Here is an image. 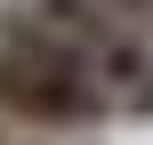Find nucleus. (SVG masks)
<instances>
[{"label": "nucleus", "mask_w": 153, "mask_h": 145, "mask_svg": "<svg viewBox=\"0 0 153 145\" xmlns=\"http://www.w3.org/2000/svg\"><path fill=\"white\" fill-rule=\"evenodd\" d=\"M113 97L97 89L89 57H73L65 40L0 8V121L8 129H97Z\"/></svg>", "instance_id": "obj_1"}, {"label": "nucleus", "mask_w": 153, "mask_h": 145, "mask_svg": "<svg viewBox=\"0 0 153 145\" xmlns=\"http://www.w3.org/2000/svg\"><path fill=\"white\" fill-rule=\"evenodd\" d=\"M121 113H129V121H153V65H145V73H137V89L121 97Z\"/></svg>", "instance_id": "obj_2"}, {"label": "nucleus", "mask_w": 153, "mask_h": 145, "mask_svg": "<svg viewBox=\"0 0 153 145\" xmlns=\"http://www.w3.org/2000/svg\"><path fill=\"white\" fill-rule=\"evenodd\" d=\"M121 24H137V32H153V0H105Z\"/></svg>", "instance_id": "obj_3"}, {"label": "nucleus", "mask_w": 153, "mask_h": 145, "mask_svg": "<svg viewBox=\"0 0 153 145\" xmlns=\"http://www.w3.org/2000/svg\"><path fill=\"white\" fill-rule=\"evenodd\" d=\"M0 145H16V137H8V121H0Z\"/></svg>", "instance_id": "obj_4"}]
</instances>
